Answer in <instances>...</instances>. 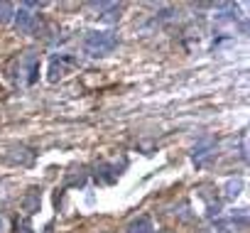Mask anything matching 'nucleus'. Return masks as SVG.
Listing matches in <instances>:
<instances>
[{"label":"nucleus","instance_id":"obj_1","mask_svg":"<svg viewBox=\"0 0 250 233\" xmlns=\"http://www.w3.org/2000/svg\"><path fill=\"white\" fill-rule=\"evenodd\" d=\"M115 44H118V37H115L110 30L88 32V35H86V42H83L86 52L93 54V57H105V54H110V52L115 49Z\"/></svg>","mask_w":250,"mask_h":233},{"label":"nucleus","instance_id":"obj_2","mask_svg":"<svg viewBox=\"0 0 250 233\" xmlns=\"http://www.w3.org/2000/svg\"><path fill=\"white\" fill-rule=\"evenodd\" d=\"M32 10H35V3H25V5L18 10L15 22H18V30H20V32H30V30L37 25V15H35Z\"/></svg>","mask_w":250,"mask_h":233},{"label":"nucleus","instance_id":"obj_3","mask_svg":"<svg viewBox=\"0 0 250 233\" xmlns=\"http://www.w3.org/2000/svg\"><path fill=\"white\" fill-rule=\"evenodd\" d=\"M155 226H152V218L150 216H138L130 226H128V233H152Z\"/></svg>","mask_w":250,"mask_h":233},{"label":"nucleus","instance_id":"obj_4","mask_svg":"<svg viewBox=\"0 0 250 233\" xmlns=\"http://www.w3.org/2000/svg\"><path fill=\"white\" fill-rule=\"evenodd\" d=\"M10 13H13V5L10 3H0V22H8Z\"/></svg>","mask_w":250,"mask_h":233},{"label":"nucleus","instance_id":"obj_5","mask_svg":"<svg viewBox=\"0 0 250 233\" xmlns=\"http://www.w3.org/2000/svg\"><path fill=\"white\" fill-rule=\"evenodd\" d=\"M228 191H226V196H235L238 194V189H240V182H228V187H226Z\"/></svg>","mask_w":250,"mask_h":233},{"label":"nucleus","instance_id":"obj_6","mask_svg":"<svg viewBox=\"0 0 250 233\" xmlns=\"http://www.w3.org/2000/svg\"><path fill=\"white\" fill-rule=\"evenodd\" d=\"M211 233H233V231H230V226H228V223H218Z\"/></svg>","mask_w":250,"mask_h":233},{"label":"nucleus","instance_id":"obj_7","mask_svg":"<svg viewBox=\"0 0 250 233\" xmlns=\"http://www.w3.org/2000/svg\"><path fill=\"white\" fill-rule=\"evenodd\" d=\"M206 233H211V231H206Z\"/></svg>","mask_w":250,"mask_h":233}]
</instances>
